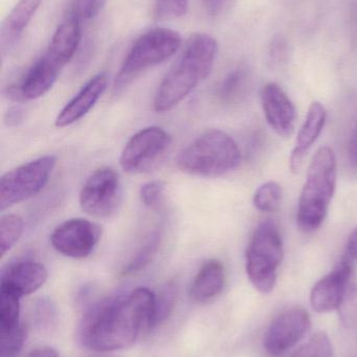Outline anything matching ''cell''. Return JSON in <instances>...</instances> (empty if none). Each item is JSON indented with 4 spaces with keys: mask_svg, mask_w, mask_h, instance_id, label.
I'll return each instance as SVG.
<instances>
[{
    "mask_svg": "<svg viewBox=\"0 0 357 357\" xmlns=\"http://www.w3.org/2000/svg\"><path fill=\"white\" fill-rule=\"evenodd\" d=\"M348 163L352 172L357 174V127L348 144Z\"/></svg>",
    "mask_w": 357,
    "mask_h": 357,
    "instance_id": "4dcf8cb0",
    "label": "cell"
},
{
    "mask_svg": "<svg viewBox=\"0 0 357 357\" xmlns=\"http://www.w3.org/2000/svg\"><path fill=\"white\" fill-rule=\"evenodd\" d=\"M41 2L42 0H19L8 13L0 29V50L2 56L10 54V50L17 45Z\"/></svg>",
    "mask_w": 357,
    "mask_h": 357,
    "instance_id": "e0dca14e",
    "label": "cell"
},
{
    "mask_svg": "<svg viewBox=\"0 0 357 357\" xmlns=\"http://www.w3.org/2000/svg\"><path fill=\"white\" fill-rule=\"evenodd\" d=\"M107 86L108 77L106 73H99L92 77L60 111L54 121L56 127H69L83 119L102 98Z\"/></svg>",
    "mask_w": 357,
    "mask_h": 357,
    "instance_id": "9a60e30c",
    "label": "cell"
},
{
    "mask_svg": "<svg viewBox=\"0 0 357 357\" xmlns=\"http://www.w3.org/2000/svg\"><path fill=\"white\" fill-rule=\"evenodd\" d=\"M20 298L0 289V333H6L19 326Z\"/></svg>",
    "mask_w": 357,
    "mask_h": 357,
    "instance_id": "603a6c76",
    "label": "cell"
},
{
    "mask_svg": "<svg viewBox=\"0 0 357 357\" xmlns=\"http://www.w3.org/2000/svg\"><path fill=\"white\" fill-rule=\"evenodd\" d=\"M101 238L98 225L71 218L57 226L50 234V243L58 253L73 259H84L96 249Z\"/></svg>",
    "mask_w": 357,
    "mask_h": 357,
    "instance_id": "30bf717a",
    "label": "cell"
},
{
    "mask_svg": "<svg viewBox=\"0 0 357 357\" xmlns=\"http://www.w3.org/2000/svg\"><path fill=\"white\" fill-rule=\"evenodd\" d=\"M25 357H59L58 352L48 346L34 348Z\"/></svg>",
    "mask_w": 357,
    "mask_h": 357,
    "instance_id": "1f68e13d",
    "label": "cell"
},
{
    "mask_svg": "<svg viewBox=\"0 0 357 357\" xmlns=\"http://www.w3.org/2000/svg\"><path fill=\"white\" fill-rule=\"evenodd\" d=\"M75 13L80 18H92L99 12V0H73Z\"/></svg>",
    "mask_w": 357,
    "mask_h": 357,
    "instance_id": "f1b7e54d",
    "label": "cell"
},
{
    "mask_svg": "<svg viewBox=\"0 0 357 357\" xmlns=\"http://www.w3.org/2000/svg\"><path fill=\"white\" fill-rule=\"evenodd\" d=\"M123 202V185L119 174L111 167H102L92 174L82 186L79 203L82 210L96 218H111Z\"/></svg>",
    "mask_w": 357,
    "mask_h": 357,
    "instance_id": "ba28073f",
    "label": "cell"
},
{
    "mask_svg": "<svg viewBox=\"0 0 357 357\" xmlns=\"http://www.w3.org/2000/svg\"><path fill=\"white\" fill-rule=\"evenodd\" d=\"M27 339L24 327L19 326L10 331L1 333V354L0 357H15L22 349Z\"/></svg>",
    "mask_w": 357,
    "mask_h": 357,
    "instance_id": "484cf974",
    "label": "cell"
},
{
    "mask_svg": "<svg viewBox=\"0 0 357 357\" xmlns=\"http://www.w3.org/2000/svg\"><path fill=\"white\" fill-rule=\"evenodd\" d=\"M166 185L163 181L153 180L145 183L140 189V199L143 205L149 209L159 208L165 197Z\"/></svg>",
    "mask_w": 357,
    "mask_h": 357,
    "instance_id": "4316f807",
    "label": "cell"
},
{
    "mask_svg": "<svg viewBox=\"0 0 357 357\" xmlns=\"http://www.w3.org/2000/svg\"><path fill=\"white\" fill-rule=\"evenodd\" d=\"M94 357H112V356H94Z\"/></svg>",
    "mask_w": 357,
    "mask_h": 357,
    "instance_id": "d590c367",
    "label": "cell"
},
{
    "mask_svg": "<svg viewBox=\"0 0 357 357\" xmlns=\"http://www.w3.org/2000/svg\"><path fill=\"white\" fill-rule=\"evenodd\" d=\"M282 195L281 185L275 181H268L256 190L254 206L261 212H275L280 207Z\"/></svg>",
    "mask_w": 357,
    "mask_h": 357,
    "instance_id": "7402d4cb",
    "label": "cell"
},
{
    "mask_svg": "<svg viewBox=\"0 0 357 357\" xmlns=\"http://www.w3.org/2000/svg\"><path fill=\"white\" fill-rule=\"evenodd\" d=\"M170 146L171 136L163 128H145L128 140L119 165L128 174L147 173L163 160Z\"/></svg>",
    "mask_w": 357,
    "mask_h": 357,
    "instance_id": "9c48e42d",
    "label": "cell"
},
{
    "mask_svg": "<svg viewBox=\"0 0 357 357\" xmlns=\"http://www.w3.org/2000/svg\"><path fill=\"white\" fill-rule=\"evenodd\" d=\"M333 345L328 335L318 333L291 357H333Z\"/></svg>",
    "mask_w": 357,
    "mask_h": 357,
    "instance_id": "cb8c5ba5",
    "label": "cell"
},
{
    "mask_svg": "<svg viewBox=\"0 0 357 357\" xmlns=\"http://www.w3.org/2000/svg\"><path fill=\"white\" fill-rule=\"evenodd\" d=\"M283 257L284 247L278 227L272 220H264L256 228L245 252L247 277L260 293H270L276 287Z\"/></svg>",
    "mask_w": 357,
    "mask_h": 357,
    "instance_id": "8992f818",
    "label": "cell"
},
{
    "mask_svg": "<svg viewBox=\"0 0 357 357\" xmlns=\"http://www.w3.org/2000/svg\"><path fill=\"white\" fill-rule=\"evenodd\" d=\"M351 260L346 255L333 272L323 277L312 287L310 303L316 312L326 314L339 310L349 298L354 289Z\"/></svg>",
    "mask_w": 357,
    "mask_h": 357,
    "instance_id": "8fae6325",
    "label": "cell"
},
{
    "mask_svg": "<svg viewBox=\"0 0 357 357\" xmlns=\"http://www.w3.org/2000/svg\"><path fill=\"white\" fill-rule=\"evenodd\" d=\"M189 0H155L154 18L159 22L171 21L186 15Z\"/></svg>",
    "mask_w": 357,
    "mask_h": 357,
    "instance_id": "d4e9b609",
    "label": "cell"
},
{
    "mask_svg": "<svg viewBox=\"0 0 357 357\" xmlns=\"http://www.w3.org/2000/svg\"><path fill=\"white\" fill-rule=\"evenodd\" d=\"M347 256L352 260H357V228L350 234L347 243Z\"/></svg>",
    "mask_w": 357,
    "mask_h": 357,
    "instance_id": "d6a6232c",
    "label": "cell"
},
{
    "mask_svg": "<svg viewBox=\"0 0 357 357\" xmlns=\"http://www.w3.org/2000/svg\"><path fill=\"white\" fill-rule=\"evenodd\" d=\"M182 45L180 33L168 27H155L143 33L130 48L117 73L113 84L115 92L124 91L147 69L174 56Z\"/></svg>",
    "mask_w": 357,
    "mask_h": 357,
    "instance_id": "5b68a950",
    "label": "cell"
},
{
    "mask_svg": "<svg viewBox=\"0 0 357 357\" xmlns=\"http://www.w3.org/2000/svg\"><path fill=\"white\" fill-rule=\"evenodd\" d=\"M56 163V157L48 155L4 174L0 178V210L4 211L41 192Z\"/></svg>",
    "mask_w": 357,
    "mask_h": 357,
    "instance_id": "52a82bcc",
    "label": "cell"
},
{
    "mask_svg": "<svg viewBox=\"0 0 357 357\" xmlns=\"http://www.w3.org/2000/svg\"><path fill=\"white\" fill-rule=\"evenodd\" d=\"M249 81V71L245 66L231 71L218 86L217 96L224 104L237 102L245 93Z\"/></svg>",
    "mask_w": 357,
    "mask_h": 357,
    "instance_id": "ffe728a7",
    "label": "cell"
},
{
    "mask_svg": "<svg viewBox=\"0 0 357 357\" xmlns=\"http://www.w3.org/2000/svg\"><path fill=\"white\" fill-rule=\"evenodd\" d=\"M327 112L321 102H314L308 109L307 116L298 134L297 144L291 155V169L297 173L303 165L306 153L314 146L324 130Z\"/></svg>",
    "mask_w": 357,
    "mask_h": 357,
    "instance_id": "2e32d148",
    "label": "cell"
},
{
    "mask_svg": "<svg viewBox=\"0 0 357 357\" xmlns=\"http://www.w3.org/2000/svg\"><path fill=\"white\" fill-rule=\"evenodd\" d=\"M310 328L307 310L300 306L287 308L275 318L266 333V351L270 356H280L303 339Z\"/></svg>",
    "mask_w": 357,
    "mask_h": 357,
    "instance_id": "7c38bea8",
    "label": "cell"
},
{
    "mask_svg": "<svg viewBox=\"0 0 357 357\" xmlns=\"http://www.w3.org/2000/svg\"><path fill=\"white\" fill-rule=\"evenodd\" d=\"M242 160L237 142L226 132L209 130L186 146L176 159L182 173L217 178L235 171Z\"/></svg>",
    "mask_w": 357,
    "mask_h": 357,
    "instance_id": "277c9868",
    "label": "cell"
},
{
    "mask_svg": "<svg viewBox=\"0 0 357 357\" xmlns=\"http://www.w3.org/2000/svg\"><path fill=\"white\" fill-rule=\"evenodd\" d=\"M337 181V156L333 149L323 146L310 162L300 195L297 222L304 232H314L324 222L335 195Z\"/></svg>",
    "mask_w": 357,
    "mask_h": 357,
    "instance_id": "3957f363",
    "label": "cell"
},
{
    "mask_svg": "<svg viewBox=\"0 0 357 357\" xmlns=\"http://www.w3.org/2000/svg\"><path fill=\"white\" fill-rule=\"evenodd\" d=\"M48 277V270L43 264L34 260H20L10 264L2 272L0 289L22 298L41 289Z\"/></svg>",
    "mask_w": 357,
    "mask_h": 357,
    "instance_id": "5bb4252c",
    "label": "cell"
},
{
    "mask_svg": "<svg viewBox=\"0 0 357 357\" xmlns=\"http://www.w3.org/2000/svg\"><path fill=\"white\" fill-rule=\"evenodd\" d=\"M261 106L270 127L281 137H289L295 131L297 111L286 92L276 83L261 90Z\"/></svg>",
    "mask_w": 357,
    "mask_h": 357,
    "instance_id": "4fadbf2b",
    "label": "cell"
},
{
    "mask_svg": "<svg viewBox=\"0 0 357 357\" xmlns=\"http://www.w3.org/2000/svg\"><path fill=\"white\" fill-rule=\"evenodd\" d=\"M285 54V45L283 42H281V39L277 40L272 45V50H270V56H272L274 61L282 60L283 56Z\"/></svg>",
    "mask_w": 357,
    "mask_h": 357,
    "instance_id": "836d02e7",
    "label": "cell"
},
{
    "mask_svg": "<svg viewBox=\"0 0 357 357\" xmlns=\"http://www.w3.org/2000/svg\"><path fill=\"white\" fill-rule=\"evenodd\" d=\"M217 52L215 38L205 33L191 35L180 60L167 73L155 93L154 110L165 113L178 106L211 75Z\"/></svg>",
    "mask_w": 357,
    "mask_h": 357,
    "instance_id": "7a4b0ae2",
    "label": "cell"
},
{
    "mask_svg": "<svg viewBox=\"0 0 357 357\" xmlns=\"http://www.w3.org/2000/svg\"><path fill=\"white\" fill-rule=\"evenodd\" d=\"M161 243V232L159 229L150 231L143 238L136 253L130 258L122 271L123 275H132L144 270L156 255Z\"/></svg>",
    "mask_w": 357,
    "mask_h": 357,
    "instance_id": "d6986e66",
    "label": "cell"
},
{
    "mask_svg": "<svg viewBox=\"0 0 357 357\" xmlns=\"http://www.w3.org/2000/svg\"><path fill=\"white\" fill-rule=\"evenodd\" d=\"M226 268L221 261L210 259L203 264L191 285L190 295L194 301L205 303L217 298L226 287Z\"/></svg>",
    "mask_w": 357,
    "mask_h": 357,
    "instance_id": "ac0fdd59",
    "label": "cell"
},
{
    "mask_svg": "<svg viewBox=\"0 0 357 357\" xmlns=\"http://www.w3.org/2000/svg\"><path fill=\"white\" fill-rule=\"evenodd\" d=\"M174 303V293L171 289H168L165 293L156 298V310H155L154 321H153V327L163 322L171 312Z\"/></svg>",
    "mask_w": 357,
    "mask_h": 357,
    "instance_id": "83f0119b",
    "label": "cell"
},
{
    "mask_svg": "<svg viewBox=\"0 0 357 357\" xmlns=\"http://www.w3.org/2000/svg\"><path fill=\"white\" fill-rule=\"evenodd\" d=\"M107 0H99V10L104 6V4L106 3Z\"/></svg>",
    "mask_w": 357,
    "mask_h": 357,
    "instance_id": "e575fe53",
    "label": "cell"
},
{
    "mask_svg": "<svg viewBox=\"0 0 357 357\" xmlns=\"http://www.w3.org/2000/svg\"><path fill=\"white\" fill-rule=\"evenodd\" d=\"M23 220L16 214H4L0 218V252L1 257L15 247L23 233Z\"/></svg>",
    "mask_w": 357,
    "mask_h": 357,
    "instance_id": "44dd1931",
    "label": "cell"
},
{
    "mask_svg": "<svg viewBox=\"0 0 357 357\" xmlns=\"http://www.w3.org/2000/svg\"><path fill=\"white\" fill-rule=\"evenodd\" d=\"M156 296L146 287L104 300L92 306L82 321L81 342L101 354L125 349L153 327Z\"/></svg>",
    "mask_w": 357,
    "mask_h": 357,
    "instance_id": "6da1fadb",
    "label": "cell"
},
{
    "mask_svg": "<svg viewBox=\"0 0 357 357\" xmlns=\"http://www.w3.org/2000/svg\"><path fill=\"white\" fill-rule=\"evenodd\" d=\"M24 119V111L20 107H13L4 115V123L6 125L14 127L22 123Z\"/></svg>",
    "mask_w": 357,
    "mask_h": 357,
    "instance_id": "f546056e",
    "label": "cell"
}]
</instances>
